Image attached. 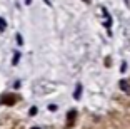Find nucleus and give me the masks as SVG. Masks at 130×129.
<instances>
[{
	"label": "nucleus",
	"mask_w": 130,
	"mask_h": 129,
	"mask_svg": "<svg viewBox=\"0 0 130 129\" xmlns=\"http://www.w3.org/2000/svg\"><path fill=\"white\" fill-rule=\"evenodd\" d=\"M37 114V107H30V116H35Z\"/></svg>",
	"instance_id": "obj_5"
},
{
	"label": "nucleus",
	"mask_w": 130,
	"mask_h": 129,
	"mask_svg": "<svg viewBox=\"0 0 130 129\" xmlns=\"http://www.w3.org/2000/svg\"><path fill=\"white\" fill-rule=\"evenodd\" d=\"M25 2H27V5H28V4H30V0H25Z\"/></svg>",
	"instance_id": "obj_6"
},
{
	"label": "nucleus",
	"mask_w": 130,
	"mask_h": 129,
	"mask_svg": "<svg viewBox=\"0 0 130 129\" xmlns=\"http://www.w3.org/2000/svg\"><path fill=\"white\" fill-rule=\"evenodd\" d=\"M84 2H88V0H84Z\"/></svg>",
	"instance_id": "obj_8"
},
{
	"label": "nucleus",
	"mask_w": 130,
	"mask_h": 129,
	"mask_svg": "<svg viewBox=\"0 0 130 129\" xmlns=\"http://www.w3.org/2000/svg\"><path fill=\"white\" fill-rule=\"evenodd\" d=\"M120 89H122L123 92H127V94H130V84L127 82V80H120Z\"/></svg>",
	"instance_id": "obj_1"
},
{
	"label": "nucleus",
	"mask_w": 130,
	"mask_h": 129,
	"mask_svg": "<svg viewBox=\"0 0 130 129\" xmlns=\"http://www.w3.org/2000/svg\"><path fill=\"white\" fill-rule=\"evenodd\" d=\"M82 96V84H77V87H75V94H73V97L75 99H80Z\"/></svg>",
	"instance_id": "obj_3"
},
{
	"label": "nucleus",
	"mask_w": 130,
	"mask_h": 129,
	"mask_svg": "<svg viewBox=\"0 0 130 129\" xmlns=\"http://www.w3.org/2000/svg\"><path fill=\"white\" fill-rule=\"evenodd\" d=\"M5 27H7L5 20H4V19H0V30H5Z\"/></svg>",
	"instance_id": "obj_4"
},
{
	"label": "nucleus",
	"mask_w": 130,
	"mask_h": 129,
	"mask_svg": "<svg viewBox=\"0 0 130 129\" xmlns=\"http://www.w3.org/2000/svg\"><path fill=\"white\" fill-rule=\"evenodd\" d=\"M32 129H40V127H32Z\"/></svg>",
	"instance_id": "obj_7"
},
{
	"label": "nucleus",
	"mask_w": 130,
	"mask_h": 129,
	"mask_svg": "<svg viewBox=\"0 0 130 129\" xmlns=\"http://www.w3.org/2000/svg\"><path fill=\"white\" fill-rule=\"evenodd\" d=\"M75 116H77V112H75V111H70V112H69V116H67V124H72V121H75Z\"/></svg>",
	"instance_id": "obj_2"
}]
</instances>
